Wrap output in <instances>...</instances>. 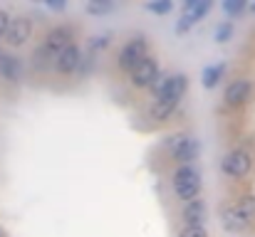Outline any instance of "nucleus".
Returning <instances> with one entry per match:
<instances>
[{
	"label": "nucleus",
	"mask_w": 255,
	"mask_h": 237,
	"mask_svg": "<svg viewBox=\"0 0 255 237\" xmlns=\"http://www.w3.org/2000/svg\"><path fill=\"white\" fill-rule=\"evenodd\" d=\"M72 40H75L72 27H67V25H57V27H52V30L45 35V45H42V50H45L50 57H57L65 47L72 45Z\"/></svg>",
	"instance_id": "obj_9"
},
{
	"label": "nucleus",
	"mask_w": 255,
	"mask_h": 237,
	"mask_svg": "<svg viewBox=\"0 0 255 237\" xmlns=\"http://www.w3.org/2000/svg\"><path fill=\"white\" fill-rule=\"evenodd\" d=\"M32 35V20L25 17V15H17V17H10V25H7V32H5V42L10 47H20L30 40Z\"/></svg>",
	"instance_id": "obj_10"
},
{
	"label": "nucleus",
	"mask_w": 255,
	"mask_h": 237,
	"mask_svg": "<svg viewBox=\"0 0 255 237\" xmlns=\"http://www.w3.org/2000/svg\"><path fill=\"white\" fill-rule=\"evenodd\" d=\"M231 35H233V25H231V22L218 25V30H216V40H218V42H228Z\"/></svg>",
	"instance_id": "obj_17"
},
{
	"label": "nucleus",
	"mask_w": 255,
	"mask_h": 237,
	"mask_svg": "<svg viewBox=\"0 0 255 237\" xmlns=\"http://www.w3.org/2000/svg\"><path fill=\"white\" fill-rule=\"evenodd\" d=\"M176 106H178V101H154L151 109H149V116L154 121H166L171 114L176 111Z\"/></svg>",
	"instance_id": "obj_15"
},
{
	"label": "nucleus",
	"mask_w": 255,
	"mask_h": 237,
	"mask_svg": "<svg viewBox=\"0 0 255 237\" xmlns=\"http://www.w3.org/2000/svg\"><path fill=\"white\" fill-rule=\"evenodd\" d=\"M178 237H208V233H206V228H183Z\"/></svg>",
	"instance_id": "obj_21"
},
{
	"label": "nucleus",
	"mask_w": 255,
	"mask_h": 237,
	"mask_svg": "<svg viewBox=\"0 0 255 237\" xmlns=\"http://www.w3.org/2000/svg\"><path fill=\"white\" fill-rule=\"evenodd\" d=\"M203 220H206V205H203V200H191V203H186V208H183V223H186V228H203Z\"/></svg>",
	"instance_id": "obj_13"
},
{
	"label": "nucleus",
	"mask_w": 255,
	"mask_h": 237,
	"mask_svg": "<svg viewBox=\"0 0 255 237\" xmlns=\"http://www.w3.org/2000/svg\"><path fill=\"white\" fill-rule=\"evenodd\" d=\"M80 62H82V50L72 42L70 47H65L57 57H55V70L60 75H75L80 70Z\"/></svg>",
	"instance_id": "obj_11"
},
{
	"label": "nucleus",
	"mask_w": 255,
	"mask_h": 237,
	"mask_svg": "<svg viewBox=\"0 0 255 237\" xmlns=\"http://www.w3.org/2000/svg\"><path fill=\"white\" fill-rule=\"evenodd\" d=\"M243 7H246V2H243V0H226V2H223V10H226V12H231V15H238Z\"/></svg>",
	"instance_id": "obj_20"
},
{
	"label": "nucleus",
	"mask_w": 255,
	"mask_h": 237,
	"mask_svg": "<svg viewBox=\"0 0 255 237\" xmlns=\"http://www.w3.org/2000/svg\"><path fill=\"white\" fill-rule=\"evenodd\" d=\"M166 149H169V154L181 165H193V160L198 158V141L193 136H188V134H173V136H169Z\"/></svg>",
	"instance_id": "obj_5"
},
{
	"label": "nucleus",
	"mask_w": 255,
	"mask_h": 237,
	"mask_svg": "<svg viewBox=\"0 0 255 237\" xmlns=\"http://www.w3.org/2000/svg\"><path fill=\"white\" fill-rule=\"evenodd\" d=\"M188 77L186 75H169V77H159L156 84L151 86L154 91V101H181V96L186 94Z\"/></svg>",
	"instance_id": "obj_4"
},
{
	"label": "nucleus",
	"mask_w": 255,
	"mask_h": 237,
	"mask_svg": "<svg viewBox=\"0 0 255 237\" xmlns=\"http://www.w3.org/2000/svg\"><path fill=\"white\" fill-rule=\"evenodd\" d=\"M223 72H226V65H213V67H206V70H203V86H206V89H213V86L221 81Z\"/></svg>",
	"instance_id": "obj_16"
},
{
	"label": "nucleus",
	"mask_w": 255,
	"mask_h": 237,
	"mask_svg": "<svg viewBox=\"0 0 255 237\" xmlns=\"http://www.w3.org/2000/svg\"><path fill=\"white\" fill-rule=\"evenodd\" d=\"M0 237H2V233H0Z\"/></svg>",
	"instance_id": "obj_27"
},
{
	"label": "nucleus",
	"mask_w": 255,
	"mask_h": 237,
	"mask_svg": "<svg viewBox=\"0 0 255 237\" xmlns=\"http://www.w3.org/2000/svg\"><path fill=\"white\" fill-rule=\"evenodd\" d=\"M251 10H253V12H255V2H253V5H251Z\"/></svg>",
	"instance_id": "obj_25"
},
{
	"label": "nucleus",
	"mask_w": 255,
	"mask_h": 237,
	"mask_svg": "<svg viewBox=\"0 0 255 237\" xmlns=\"http://www.w3.org/2000/svg\"><path fill=\"white\" fill-rule=\"evenodd\" d=\"M173 193L183 200L191 203L201 193V173L193 165H178L173 170Z\"/></svg>",
	"instance_id": "obj_2"
},
{
	"label": "nucleus",
	"mask_w": 255,
	"mask_h": 237,
	"mask_svg": "<svg viewBox=\"0 0 255 237\" xmlns=\"http://www.w3.org/2000/svg\"><path fill=\"white\" fill-rule=\"evenodd\" d=\"M146 57H149V42H146V37L136 35V37H131V40L122 47V52H119V57H117V65H119L122 72H131V70H134L136 65H141Z\"/></svg>",
	"instance_id": "obj_3"
},
{
	"label": "nucleus",
	"mask_w": 255,
	"mask_h": 237,
	"mask_svg": "<svg viewBox=\"0 0 255 237\" xmlns=\"http://www.w3.org/2000/svg\"><path fill=\"white\" fill-rule=\"evenodd\" d=\"M208 10H211V0H186V5H183V15H181V20L176 22V32H178V35L188 32L198 20L206 17Z\"/></svg>",
	"instance_id": "obj_7"
},
{
	"label": "nucleus",
	"mask_w": 255,
	"mask_h": 237,
	"mask_svg": "<svg viewBox=\"0 0 255 237\" xmlns=\"http://www.w3.org/2000/svg\"><path fill=\"white\" fill-rule=\"evenodd\" d=\"M221 168H223V173L228 178H246L251 173V168H253V156L248 151H243V149H236V151L226 154Z\"/></svg>",
	"instance_id": "obj_6"
},
{
	"label": "nucleus",
	"mask_w": 255,
	"mask_h": 237,
	"mask_svg": "<svg viewBox=\"0 0 255 237\" xmlns=\"http://www.w3.org/2000/svg\"><path fill=\"white\" fill-rule=\"evenodd\" d=\"M50 7H55V10H62V7H65V2H52V0H50Z\"/></svg>",
	"instance_id": "obj_24"
},
{
	"label": "nucleus",
	"mask_w": 255,
	"mask_h": 237,
	"mask_svg": "<svg viewBox=\"0 0 255 237\" xmlns=\"http://www.w3.org/2000/svg\"><path fill=\"white\" fill-rule=\"evenodd\" d=\"M131 84L136 86V89H151L154 84H156V79L161 77V67H159V62L154 60V57H146L141 65H136L131 72Z\"/></svg>",
	"instance_id": "obj_8"
},
{
	"label": "nucleus",
	"mask_w": 255,
	"mask_h": 237,
	"mask_svg": "<svg viewBox=\"0 0 255 237\" xmlns=\"http://www.w3.org/2000/svg\"><path fill=\"white\" fill-rule=\"evenodd\" d=\"M0 75L7 81H20L22 79V60L12 55H2L0 60Z\"/></svg>",
	"instance_id": "obj_14"
},
{
	"label": "nucleus",
	"mask_w": 255,
	"mask_h": 237,
	"mask_svg": "<svg viewBox=\"0 0 255 237\" xmlns=\"http://www.w3.org/2000/svg\"><path fill=\"white\" fill-rule=\"evenodd\" d=\"M0 60H2V52H0Z\"/></svg>",
	"instance_id": "obj_26"
},
{
	"label": "nucleus",
	"mask_w": 255,
	"mask_h": 237,
	"mask_svg": "<svg viewBox=\"0 0 255 237\" xmlns=\"http://www.w3.org/2000/svg\"><path fill=\"white\" fill-rule=\"evenodd\" d=\"M146 10H151V12H159V15H164V12H171V0H159V2H146Z\"/></svg>",
	"instance_id": "obj_18"
},
{
	"label": "nucleus",
	"mask_w": 255,
	"mask_h": 237,
	"mask_svg": "<svg viewBox=\"0 0 255 237\" xmlns=\"http://www.w3.org/2000/svg\"><path fill=\"white\" fill-rule=\"evenodd\" d=\"M114 5L112 2H87V12H94V15H102V12H109Z\"/></svg>",
	"instance_id": "obj_19"
},
{
	"label": "nucleus",
	"mask_w": 255,
	"mask_h": 237,
	"mask_svg": "<svg viewBox=\"0 0 255 237\" xmlns=\"http://www.w3.org/2000/svg\"><path fill=\"white\" fill-rule=\"evenodd\" d=\"M7 25H10V15L5 10H0V42L5 40V32H7Z\"/></svg>",
	"instance_id": "obj_22"
},
{
	"label": "nucleus",
	"mask_w": 255,
	"mask_h": 237,
	"mask_svg": "<svg viewBox=\"0 0 255 237\" xmlns=\"http://www.w3.org/2000/svg\"><path fill=\"white\" fill-rule=\"evenodd\" d=\"M107 35H99V37H94V40H89V50H102V47H107Z\"/></svg>",
	"instance_id": "obj_23"
},
{
	"label": "nucleus",
	"mask_w": 255,
	"mask_h": 237,
	"mask_svg": "<svg viewBox=\"0 0 255 237\" xmlns=\"http://www.w3.org/2000/svg\"><path fill=\"white\" fill-rule=\"evenodd\" d=\"M253 220H255V195H243V198L233 200L231 205H226L221 210V223L231 233L246 230Z\"/></svg>",
	"instance_id": "obj_1"
},
{
	"label": "nucleus",
	"mask_w": 255,
	"mask_h": 237,
	"mask_svg": "<svg viewBox=\"0 0 255 237\" xmlns=\"http://www.w3.org/2000/svg\"><path fill=\"white\" fill-rule=\"evenodd\" d=\"M251 94H253V84L248 79H236L226 89V104L228 106H243L251 99Z\"/></svg>",
	"instance_id": "obj_12"
}]
</instances>
